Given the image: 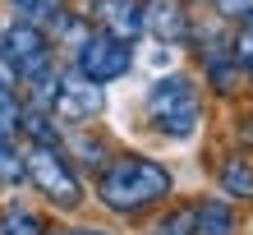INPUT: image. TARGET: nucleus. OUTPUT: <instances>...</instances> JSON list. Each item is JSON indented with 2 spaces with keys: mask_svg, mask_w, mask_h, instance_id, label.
<instances>
[{
  "mask_svg": "<svg viewBox=\"0 0 253 235\" xmlns=\"http://www.w3.org/2000/svg\"><path fill=\"white\" fill-rule=\"evenodd\" d=\"M193 235H244L240 203H230L221 194L193 198Z\"/></svg>",
  "mask_w": 253,
  "mask_h": 235,
  "instance_id": "10",
  "label": "nucleus"
},
{
  "mask_svg": "<svg viewBox=\"0 0 253 235\" xmlns=\"http://www.w3.org/2000/svg\"><path fill=\"white\" fill-rule=\"evenodd\" d=\"M51 115L60 120L65 129L69 125H92L106 115V88L83 79L79 69H60V83H55V97H51Z\"/></svg>",
  "mask_w": 253,
  "mask_h": 235,
  "instance_id": "6",
  "label": "nucleus"
},
{
  "mask_svg": "<svg viewBox=\"0 0 253 235\" xmlns=\"http://www.w3.org/2000/svg\"><path fill=\"white\" fill-rule=\"evenodd\" d=\"M212 180H216V194L240 203V208H253V152L249 148H230L216 157L212 166Z\"/></svg>",
  "mask_w": 253,
  "mask_h": 235,
  "instance_id": "9",
  "label": "nucleus"
},
{
  "mask_svg": "<svg viewBox=\"0 0 253 235\" xmlns=\"http://www.w3.org/2000/svg\"><path fill=\"white\" fill-rule=\"evenodd\" d=\"M60 148L69 152V161H74V166H79V171H101V166H106V161H111V139L106 134H97V129L92 125H69L65 129V139H60Z\"/></svg>",
  "mask_w": 253,
  "mask_h": 235,
  "instance_id": "11",
  "label": "nucleus"
},
{
  "mask_svg": "<svg viewBox=\"0 0 253 235\" xmlns=\"http://www.w3.org/2000/svg\"><path fill=\"white\" fill-rule=\"evenodd\" d=\"M0 88H19V74H14V65H9L5 47H0Z\"/></svg>",
  "mask_w": 253,
  "mask_h": 235,
  "instance_id": "21",
  "label": "nucleus"
},
{
  "mask_svg": "<svg viewBox=\"0 0 253 235\" xmlns=\"http://www.w3.org/2000/svg\"><path fill=\"white\" fill-rule=\"evenodd\" d=\"M92 198L115 222H138L175 198V171L147 152H111V161L92 175Z\"/></svg>",
  "mask_w": 253,
  "mask_h": 235,
  "instance_id": "1",
  "label": "nucleus"
},
{
  "mask_svg": "<svg viewBox=\"0 0 253 235\" xmlns=\"http://www.w3.org/2000/svg\"><path fill=\"white\" fill-rule=\"evenodd\" d=\"M230 47H235V60H240V69H244V79L253 83V23H240L230 33Z\"/></svg>",
  "mask_w": 253,
  "mask_h": 235,
  "instance_id": "19",
  "label": "nucleus"
},
{
  "mask_svg": "<svg viewBox=\"0 0 253 235\" xmlns=\"http://www.w3.org/2000/svg\"><path fill=\"white\" fill-rule=\"evenodd\" d=\"M23 185H33V194L60 217L83 212L87 203V180L60 143H23Z\"/></svg>",
  "mask_w": 253,
  "mask_h": 235,
  "instance_id": "3",
  "label": "nucleus"
},
{
  "mask_svg": "<svg viewBox=\"0 0 253 235\" xmlns=\"http://www.w3.org/2000/svg\"><path fill=\"white\" fill-rule=\"evenodd\" d=\"M19 120H23V93L0 88V139H19Z\"/></svg>",
  "mask_w": 253,
  "mask_h": 235,
  "instance_id": "17",
  "label": "nucleus"
},
{
  "mask_svg": "<svg viewBox=\"0 0 253 235\" xmlns=\"http://www.w3.org/2000/svg\"><path fill=\"white\" fill-rule=\"evenodd\" d=\"M0 28H5V23H0Z\"/></svg>",
  "mask_w": 253,
  "mask_h": 235,
  "instance_id": "23",
  "label": "nucleus"
},
{
  "mask_svg": "<svg viewBox=\"0 0 253 235\" xmlns=\"http://www.w3.org/2000/svg\"><path fill=\"white\" fill-rule=\"evenodd\" d=\"M0 235H51V222L28 203H5L0 208Z\"/></svg>",
  "mask_w": 253,
  "mask_h": 235,
  "instance_id": "15",
  "label": "nucleus"
},
{
  "mask_svg": "<svg viewBox=\"0 0 253 235\" xmlns=\"http://www.w3.org/2000/svg\"><path fill=\"white\" fill-rule=\"evenodd\" d=\"M9 5H19V0H9Z\"/></svg>",
  "mask_w": 253,
  "mask_h": 235,
  "instance_id": "22",
  "label": "nucleus"
},
{
  "mask_svg": "<svg viewBox=\"0 0 253 235\" xmlns=\"http://www.w3.org/2000/svg\"><path fill=\"white\" fill-rule=\"evenodd\" d=\"M207 9H212L216 23L226 28H240V23H253V0H203Z\"/></svg>",
  "mask_w": 253,
  "mask_h": 235,
  "instance_id": "18",
  "label": "nucleus"
},
{
  "mask_svg": "<svg viewBox=\"0 0 253 235\" xmlns=\"http://www.w3.org/2000/svg\"><path fill=\"white\" fill-rule=\"evenodd\" d=\"M14 19L51 33V42H55V33L74 19V9H69V0H19V5H14Z\"/></svg>",
  "mask_w": 253,
  "mask_h": 235,
  "instance_id": "12",
  "label": "nucleus"
},
{
  "mask_svg": "<svg viewBox=\"0 0 253 235\" xmlns=\"http://www.w3.org/2000/svg\"><path fill=\"white\" fill-rule=\"evenodd\" d=\"M0 47H5L14 74H19V88H33L37 79H46V74L60 69V51H55L51 33H42V28L23 23V19L0 28Z\"/></svg>",
  "mask_w": 253,
  "mask_h": 235,
  "instance_id": "4",
  "label": "nucleus"
},
{
  "mask_svg": "<svg viewBox=\"0 0 253 235\" xmlns=\"http://www.w3.org/2000/svg\"><path fill=\"white\" fill-rule=\"evenodd\" d=\"M69 69H79L83 79H92L101 88L129 79L133 69V42H120L111 33H101V28H87L79 37V47L69 51Z\"/></svg>",
  "mask_w": 253,
  "mask_h": 235,
  "instance_id": "5",
  "label": "nucleus"
},
{
  "mask_svg": "<svg viewBox=\"0 0 253 235\" xmlns=\"http://www.w3.org/2000/svg\"><path fill=\"white\" fill-rule=\"evenodd\" d=\"M83 19L120 42H138L143 37V0H87Z\"/></svg>",
  "mask_w": 253,
  "mask_h": 235,
  "instance_id": "8",
  "label": "nucleus"
},
{
  "mask_svg": "<svg viewBox=\"0 0 253 235\" xmlns=\"http://www.w3.org/2000/svg\"><path fill=\"white\" fill-rule=\"evenodd\" d=\"M19 139L23 143H60L65 125L51 115V106H37V101H23V120H19Z\"/></svg>",
  "mask_w": 253,
  "mask_h": 235,
  "instance_id": "13",
  "label": "nucleus"
},
{
  "mask_svg": "<svg viewBox=\"0 0 253 235\" xmlns=\"http://www.w3.org/2000/svg\"><path fill=\"white\" fill-rule=\"evenodd\" d=\"M60 235H115L111 226H92V222H69Z\"/></svg>",
  "mask_w": 253,
  "mask_h": 235,
  "instance_id": "20",
  "label": "nucleus"
},
{
  "mask_svg": "<svg viewBox=\"0 0 253 235\" xmlns=\"http://www.w3.org/2000/svg\"><path fill=\"white\" fill-rule=\"evenodd\" d=\"M23 185V148L19 139H0V189Z\"/></svg>",
  "mask_w": 253,
  "mask_h": 235,
  "instance_id": "16",
  "label": "nucleus"
},
{
  "mask_svg": "<svg viewBox=\"0 0 253 235\" xmlns=\"http://www.w3.org/2000/svg\"><path fill=\"white\" fill-rule=\"evenodd\" d=\"M193 23H198V19H193L189 0H143V37L161 42L166 51L189 47Z\"/></svg>",
  "mask_w": 253,
  "mask_h": 235,
  "instance_id": "7",
  "label": "nucleus"
},
{
  "mask_svg": "<svg viewBox=\"0 0 253 235\" xmlns=\"http://www.w3.org/2000/svg\"><path fill=\"white\" fill-rule=\"evenodd\" d=\"M207 120V101H203V83L189 69H170L147 83L143 93V125L166 143H189L198 139V129Z\"/></svg>",
  "mask_w": 253,
  "mask_h": 235,
  "instance_id": "2",
  "label": "nucleus"
},
{
  "mask_svg": "<svg viewBox=\"0 0 253 235\" xmlns=\"http://www.w3.org/2000/svg\"><path fill=\"white\" fill-rule=\"evenodd\" d=\"M143 235H193V198L189 203H161Z\"/></svg>",
  "mask_w": 253,
  "mask_h": 235,
  "instance_id": "14",
  "label": "nucleus"
}]
</instances>
